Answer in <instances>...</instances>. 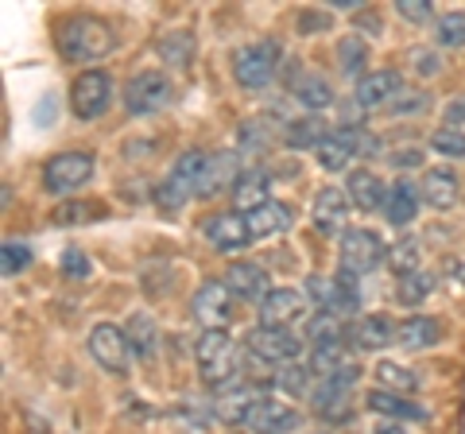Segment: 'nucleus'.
I'll use <instances>...</instances> for the list:
<instances>
[{
    "label": "nucleus",
    "mask_w": 465,
    "mask_h": 434,
    "mask_svg": "<svg viewBox=\"0 0 465 434\" xmlns=\"http://www.w3.org/2000/svg\"><path fill=\"white\" fill-rule=\"evenodd\" d=\"M54 43H58V54H63L66 63L90 66V63L105 59L116 39H113V27L105 20L90 16V12H78V16H66L63 24L54 27Z\"/></svg>",
    "instance_id": "1"
},
{
    "label": "nucleus",
    "mask_w": 465,
    "mask_h": 434,
    "mask_svg": "<svg viewBox=\"0 0 465 434\" xmlns=\"http://www.w3.org/2000/svg\"><path fill=\"white\" fill-rule=\"evenodd\" d=\"M194 360L198 376L213 392L237 380V341H232L229 330H202V338L194 341Z\"/></svg>",
    "instance_id": "2"
},
{
    "label": "nucleus",
    "mask_w": 465,
    "mask_h": 434,
    "mask_svg": "<svg viewBox=\"0 0 465 434\" xmlns=\"http://www.w3.org/2000/svg\"><path fill=\"white\" fill-rule=\"evenodd\" d=\"M206 159H210V152H202V148H186L179 159H174L171 175L159 182V191H155V206L163 213H179L186 202L198 198V182H202V171H206Z\"/></svg>",
    "instance_id": "3"
},
{
    "label": "nucleus",
    "mask_w": 465,
    "mask_h": 434,
    "mask_svg": "<svg viewBox=\"0 0 465 434\" xmlns=\"http://www.w3.org/2000/svg\"><path fill=\"white\" fill-rule=\"evenodd\" d=\"M171 97H174V82H171V74H163V70H140V74L128 78L124 90H121V101L133 117H152V113L171 105Z\"/></svg>",
    "instance_id": "4"
},
{
    "label": "nucleus",
    "mask_w": 465,
    "mask_h": 434,
    "mask_svg": "<svg viewBox=\"0 0 465 434\" xmlns=\"http://www.w3.org/2000/svg\"><path fill=\"white\" fill-rule=\"evenodd\" d=\"M94 155L90 152H58L47 159V167H43V186H47V194H78L85 182L94 179Z\"/></svg>",
    "instance_id": "5"
},
{
    "label": "nucleus",
    "mask_w": 465,
    "mask_h": 434,
    "mask_svg": "<svg viewBox=\"0 0 465 434\" xmlns=\"http://www.w3.org/2000/svg\"><path fill=\"white\" fill-rule=\"evenodd\" d=\"M275 70H280V43H249V47H241L232 54V78H237L244 90H264L272 85Z\"/></svg>",
    "instance_id": "6"
},
{
    "label": "nucleus",
    "mask_w": 465,
    "mask_h": 434,
    "mask_svg": "<svg viewBox=\"0 0 465 434\" xmlns=\"http://www.w3.org/2000/svg\"><path fill=\"white\" fill-rule=\"evenodd\" d=\"M109 105H113V78L101 66L82 70V74L70 82V109H74L78 121H97Z\"/></svg>",
    "instance_id": "7"
},
{
    "label": "nucleus",
    "mask_w": 465,
    "mask_h": 434,
    "mask_svg": "<svg viewBox=\"0 0 465 434\" xmlns=\"http://www.w3.org/2000/svg\"><path fill=\"white\" fill-rule=\"evenodd\" d=\"M338 260H341V271H349V276H369L372 268H381L388 260V249L372 229H345V237L338 244Z\"/></svg>",
    "instance_id": "8"
},
{
    "label": "nucleus",
    "mask_w": 465,
    "mask_h": 434,
    "mask_svg": "<svg viewBox=\"0 0 465 434\" xmlns=\"http://www.w3.org/2000/svg\"><path fill=\"white\" fill-rule=\"evenodd\" d=\"M244 350H249L256 360H264V365H291V360L299 365L302 341L291 334V330H275V326L256 322L249 334H244Z\"/></svg>",
    "instance_id": "9"
},
{
    "label": "nucleus",
    "mask_w": 465,
    "mask_h": 434,
    "mask_svg": "<svg viewBox=\"0 0 465 434\" xmlns=\"http://www.w3.org/2000/svg\"><path fill=\"white\" fill-rule=\"evenodd\" d=\"M85 350H90V357L105 372H113V376H124L128 372V360H133V345H128V334H124L121 326H113V322H97L90 330V338H85Z\"/></svg>",
    "instance_id": "10"
},
{
    "label": "nucleus",
    "mask_w": 465,
    "mask_h": 434,
    "mask_svg": "<svg viewBox=\"0 0 465 434\" xmlns=\"http://www.w3.org/2000/svg\"><path fill=\"white\" fill-rule=\"evenodd\" d=\"M191 314L198 318L202 330H225L232 318H237V307H232V291L225 287V280H206L191 299Z\"/></svg>",
    "instance_id": "11"
},
{
    "label": "nucleus",
    "mask_w": 465,
    "mask_h": 434,
    "mask_svg": "<svg viewBox=\"0 0 465 434\" xmlns=\"http://www.w3.org/2000/svg\"><path fill=\"white\" fill-rule=\"evenodd\" d=\"M260 399L264 396H256V388L244 384L237 376L232 384H225V388H217L213 392V419H222V423H229V427H241V423H249L252 419V408Z\"/></svg>",
    "instance_id": "12"
},
{
    "label": "nucleus",
    "mask_w": 465,
    "mask_h": 434,
    "mask_svg": "<svg viewBox=\"0 0 465 434\" xmlns=\"http://www.w3.org/2000/svg\"><path fill=\"white\" fill-rule=\"evenodd\" d=\"M244 175L241 171V152H210L206 171L198 182V198H217V194H232V186Z\"/></svg>",
    "instance_id": "13"
},
{
    "label": "nucleus",
    "mask_w": 465,
    "mask_h": 434,
    "mask_svg": "<svg viewBox=\"0 0 465 434\" xmlns=\"http://www.w3.org/2000/svg\"><path fill=\"white\" fill-rule=\"evenodd\" d=\"M345 217H349V194L345 186H322L314 198L311 222L322 237H345Z\"/></svg>",
    "instance_id": "14"
},
{
    "label": "nucleus",
    "mask_w": 465,
    "mask_h": 434,
    "mask_svg": "<svg viewBox=\"0 0 465 434\" xmlns=\"http://www.w3.org/2000/svg\"><path fill=\"white\" fill-rule=\"evenodd\" d=\"M302 314H307V299H302L295 287H275V291L260 302V326L291 330Z\"/></svg>",
    "instance_id": "15"
},
{
    "label": "nucleus",
    "mask_w": 465,
    "mask_h": 434,
    "mask_svg": "<svg viewBox=\"0 0 465 434\" xmlns=\"http://www.w3.org/2000/svg\"><path fill=\"white\" fill-rule=\"evenodd\" d=\"M403 94V78L400 70H372V74H365L357 82L353 90V101L361 109H381V105H391Z\"/></svg>",
    "instance_id": "16"
},
{
    "label": "nucleus",
    "mask_w": 465,
    "mask_h": 434,
    "mask_svg": "<svg viewBox=\"0 0 465 434\" xmlns=\"http://www.w3.org/2000/svg\"><path fill=\"white\" fill-rule=\"evenodd\" d=\"M361 152V128L338 124L333 133H326V140L318 143V167L322 171H345L349 159Z\"/></svg>",
    "instance_id": "17"
},
{
    "label": "nucleus",
    "mask_w": 465,
    "mask_h": 434,
    "mask_svg": "<svg viewBox=\"0 0 465 434\" xmlns=\"http://www.w3.org/2000/svg\"><path fill=\"white\" fill-rule=\"evenodd\" d=\"M225 287L237 299H249V302H264L275 291V287H268V271L260 264H252V260H237V264H229Z\"/></svg>",
    "instance_id": "18"
},
{
    "label": "nucleus",
    "mask_w": 465,
    "mask_h": 434,
    "mask_svg": "<svg viewBox=\"0 0 465 434\" xmlns=\"http://www.w3.org/2000/svg\"><path fill=\"white\" fill-rule=\"evenodd\" d=\"M206 237H210L213 249H222V252H241L244 244L252 241L249 217H244V213H213L210 222H206Z\"/></svg>",
    "instance_id": "19"
},
{
    "label": "nucleus",
    "mask_w": 465,
    "mask_h": 434,
    "mask_svg": "<svg viewBox=\"0 0 465 434\" xmlns=\"http://www.w3.org/2000/svg\"><path fill=\"white\" fill-rule=\"evenodd\" d=\"M345 194H349V202H353L357 210L372 213V210H384V202H388V186L381 182V175H372V171L357 167V171H349Z\"/></svg>",
    "instance_id": "20"
},
{
    "label": "nucleus",
    "mask_w": 465,
    "mask_h": 434,
    "mask_svg": "<svg viewBox=\"0 0 465 434\" xmlns=\"http://www.w3.org/2000/svg\"><path fill=\"white\" fill-rule=\"evenodd\" d=\"M249 427L256 434H287V430H295L299 427V411L295 408H287L283 399H260L256 408H252V419H249Z\"/></svg>",
    "instance_id": "21"
},
{
    "label": "nucleus",
    "mask_w": 465,
    "mask_h": 434,
    "mask_svg": "<svg viewBox=\"0 0 465 434\" xmlns=\"http://www.w3.org/2000/svg\"><path fill=\"white\" fill-rule=\"evenodd\" d=\"M287 90L295 94L299 105H307L311 113L333 105V85H330L322 74H314V70H295V74H291V82H287Z\"/></svg>",
    "instance_id": "22"
},
{
    "label": "nucleus",
    "mask_w": 465,
    "mask_h": 434,
    "mask_svg": "<svg viewBox=\"0 0 465 434\" xmlns=\"http://www.w3.org/2000/svg\"><path fill=\"white\" fill-rule=\"evenodd\" d=\"M249 217V233H252V241H268V237H280V233H287L291 225H295V213H291V206L287 202H268V206H260V210H252V213H244Z\"/></svg>",
    "instance_id": "23"
},
{
    "label": "nucleus",
    "mask_w": 465,
    "mask_h": 434,
    "mask_svg": "<svg viewBox=\"0 0 465 434\" xmlns=\"http://www.w3.org/2000/svg\"><path fill=\"white\" fill-rule=\"evenodd\" d=\"M419 198H423V191L411 182V179H400L388 186V202H384V213H388V225H411L415 213H419Z\"/></svg>",
    "instance_id": "24"
},
{
    "label": "nucleus",
    "mask_w": 465,
    "mask_h": 434,
    "mask_svg": "<svg viewBox=\"0 0 465 434\" xmlns=\"http://www.w3.org/2000/svg\"><path fill=\"white\" fill-rule=\"evenodd\" d=\"M423 202L430 210H450V206H458V194H461V182L458 175L450 167H430L427 175H423Z\"/></svg>",
    "instance_id": "25"
},
{
    "label": "nucleus",
    "mask_w": 465,
    "mask_h": 434,
    "mask_svg": "<svg viewBox=\"0 0 465 434\" xmlns=\"http://www.w3.org/2000/svg\"><path fill=\"white\" fill-rule=\"evenodd\" d=\"M268 175L264 167H249L244 175L237 179V186H232V213H252L260 206H268Z\"/></svg>",
    "instance_id": "26"
},
{
    "label": "nucleus",
    "mask_w": 465,
    "mask_h": 434,
    "mask_svg": "<svg viewBox=\"0 0 465 434\" xmlns=\"http://www.w3.org/2000/svg\"><path fill=\"white\" fill-rule=\"evenodd\" d=\"M439 338H442V326L434 322L430 314H411V318H403L400 330H396V345H400V350H411V353L439 345Z\"/></svg>",
    "instance_id": "27"
},
{
    "label": "nucleus",
    "mask_w": 465,
    "mask_h": 434,
    "mask_svg": "<svg viewBox=\"0 0 465 434\" xmlns=\"http://www.w3.org/2000/svg\"><path fill=\"white\" fill-rule=\"evenodd\" d=\"M396 322H391L388 314H365L357 322V330H353V345L357 350H365V353H381V350H388L391 341H396Z\"/></svg>",
    "instance_id": "28"
},
{
    "label": "nucleus",
    "mask_w": 465,
    "mask_h": 434,
    "mask_svg": "<svg viewBox=\"0 0 465 434\" xmlns=\"http://www.w3.org/2000/svg\"><path fill=\"white\" fill-rule=\"evenodd\" d=\"M365 408L384 415V419H419V423L430 419V411L423 408V403H411L407 396H391V392H384V388H372V392L365 396Z\"/></svg>",
    "instance_id": "29"
},
{
    "label": "nucleus",
    "mask_w": 465,
    "mask_h": 434,
    "mask_svg": "<svg viewBox=\"0 0 465 434\" xmlns=\"http://www.w3.org/2000/svg\"><path fill=\"white\" fill-rule=\"evenodd\" d=\"M155 54L174 70H186L194 63V35L186 27H174V32H163L155 39Z\"/></svg>",
    "instance_id": "30"
},
{
    "label": "nucleus",
    "mask_w": 465,
    "mask_h": 434,
    "mask_svg": "<svg viewBox=\"0 0 465 434\" xmlns=\"http://www.w3.org/2000/svg\"><path fill=\"white\" fill-rule=\"evenodd\" d=\"M124 334H128V345H133V353L140 360H152L155 350H159V330L152 322V314H133L128 318V326H124Z\"/></svg>",
    "instance_id": "31"
},
{
    "label": "nucleus",
    "mask_w": 465,
    "mask_h": 434,
    "mask_svg": "<svg viewBox=\"0 0 465 434\" xmlns=\"http://www.w3.org/2000/svg\"><path fill=\"white\" fill-rule=\"evenodd\" d=\"M419 264H423V244H419V237H400L396 244H388V268L396 271L400 280L415 276Z\"/></svg>",
    "instance_id": "32"
},
{
    "label": "nucleus",
    "mask_w": 465,
    "mask_h": 434,
    "mask_svg": "<svg viewBox=\"0 0 465 434\" xmlns=\"http://www.w3.org/2000/svg\"><path fill=\"white\" fill-rule=\"evenodd\" d=\"M376 380H381V388L391 396L419 392V372H411L407 365H396V360H381V365H376Z\"/></svg>",
    "instance_id": "33"
},
{
    "label": "nucleus",
    "mask_w": 465,
    "mask_h": 434,
    "mask_svg": "<svg viewBox=\"0 0 465 434\" xmlns=\"http://www.w3.org/2000/svg\"><path fill=\"white\" fill-rule=\"evenodd\" d=\"M326 140V124L314 117H299V121H291L287 124V133H283V143L287 148H295V152H302V148H314L318 152V143Z\"/></svg>",
    "instance_id": "34"
},
{
    "label": "nucleus",
    "mask_w": 465,
    "mask_h": 434,
    "mask_svg": "<svg viewBox=\"0 0 465 434\" xmlns=\"http://www.w3.org/2000/svg\"><path fill=\"white\" fill-rule=\"evenodd\" d=\"M357 307H361L357 276H349V271H338V276H333V295H330V307H326V314H338V318H345V314H353Z\"/></svg>",
    "instance_id": "35"
},
{
    "label": "nucleus",
    "mask_w": 465,
    "mask_h": 434,
    "mask_svg": "<svg viewBox=\"0 0 465 434\" xmlns=\"http://www.w3.org/2000/svg\"><path fill=\"white\" fill-rule=\"evenodd\" d=\"M369 63V47H365V39H361L357 32L353 35H345L341 43H338V66H341V74H349V78H357L361 74V66ZM365 78V74H361Z\"/></svg>",
    "instance_id": "36"
},
{
    "label": "nucleus",
    "mask_w": 465,
    "mask_h": 434,
    "mask_svg": "<svg viewBox=\"0 0 465 434\" xmlns=\"http://www.w3.org/2000/svg\"><path fill=\"white\" fill-rule=\"evenodd\" d=\"M307 338L314 341V350H326V345H345L341 341V318L338 314H314L307 326Z\"/></svg>",
    "instance_id": "37"
},
{
    "label": "nucleus",
    "mask_w": 465,
    "mask_h": 434,
    "mask_svg": "<svg viewBox=\"0 0 465 434\" xmlns=\"http://www.w3.org/2000/svg\"><path fill=\"white\" fill-rule=\"evenodd\" d=\"M311 384H314V372L307 365H283V372L275 376V388H283L287 396H314L311 392Z\"/></svg>",
    "instance_id": "38"
},
{
    "label": "nucleus",
    "mask_w": 465,
    "mask_h": 434,
    "mask_svg": "<svg viewBox=\"0 0 465 434\" xmlns=\"http://www.w3.org/2000/svg\"><path fill=\"white\" fill-rule=\"evenodd\" d=\"M430 291H434V276H427V271H415V276L400 280L396 299L403 302V307H419V302H423Z\"/></svg>",
    "instance_id": "39"
},
{
    "label": "nucleus",
    "mask_w": 465,
    "mask_h": 434,
    "mask_svg": "<svg viewBox=\"0 0 465 434\" xmlns=\"http://www.w3.org/2000/svg\"><path fill=\"white\" fill-rule=\"evenodd\" d=\"M434 35H439V47H450V51L465 47V12H446L434 24Z\"/></svg>",
    "instance_id": "40"
},
{
    "label": "nucleus",
    "mask_w": 465,
    "mask_h": 434,
    "mask_svg": "<svg viewBox=\"0 0 465 434\" xmlns=\"http://www.w3.org/2000/svg\"><path fill=\"white\" fill-rule=\"evenodd\" d=\"M430 148L446 159H461L465 155V133L461 128H439V133L430 136Z\"/></svg>",
    "instance_id": "41"
},
{
    "label": "nucleus",
    "mask_w": 465,
    "mask_h": 434,
    "mask_svg": "<svg viewBox=\"0 0 465 434\" xmlns=\"http://www.w3.org/2000/svg\"><path fill=\"white\" fill-rule=\"evenodd\" d=\"M27 264H32V249H27V244H16V241H5V252H0L5 276H20Z\"/></svg>",
    "instance_id": "42"
},
{
    "label": "nucleus",
    "mask_w": 465,
    "mask_h": 434,
    "mask_svg": "<svg viewBox=\"0 0 465 434\" xmlns=\"http://www.w3.org/2000/svg\"><path fill=\"white\" fill-rule=\"evenodd\" d=\"M97 210L90 206V202H66V206L54 210V225H85Z\"/></svg>",
    "instance_id": "43"
},
{
    "label": "nucleus",
    "mask_w": 465,
    "mask_h": 434,
    "mask_svg": "<svg viewBox=\"0 0 465 434\" xmlns=\"http://www.w3.org/2000/svg\"><path fill=\"white\" fill-rule=\"evenodd\" d=\"M264 128H268V124H256V121L244 124V128H241V148H237V152H241V155H256V159L264 155V152H268V140H260V133H264ZM264 136H268V133H264Z\"/></svg>",
    "instance_id": "44"
},
{
    "label": "nucleus",
    "mask_w": 465,
    "mask_h": 434,
    "mask_svg": "<svg viewBox=\"0 0 465 434\" xmlns=\"http://www.w3.org/2000/svg\"><path fill=\"white\" fill-rule=\"evenodd\" d=\"M396 12H400V16H403L407 24H415V27L430 24V16H434L430 0H396Z\"/></svg>",
    "instance_id": "45"
},
{
    "label": "nucleus",
    "mask_w": 465,
    "mask_h": 434,
    "mask_svg": "<svg viewBox=\"0 0 465 434\" xmlns=\"http://www.w3.org/2000/svg\"><path fill=\"white\" fill-rule=\"evenodd\" d=\"M174 423H183L186 427V434H206V427H210V419L206 415H194V408L191 403H183V408H174Z\"/></svg>",
    "instance_id": "46"
},
{
    "label": "nucleus",
    "mask_w": 465,
    "mask_h": 434,
    "mask_svg": "<svg viewBox=\"0 0 465 434\" xmlns=\"http://www.w3.org/2000/svg\"><path fill=\"white\" fill-rule=\"evenodd\" d=\"M63 271H66V276L85 280V276H90V260H85V252H78V249H66L63 252Z\"/></svg>",
    "instance_id": "47"
},
{
    "label": "nucleus",
    "mask_w": 465,
    "mask_h": 434,
    "mask_svg": "<svg viewBox=\"0 0 465 434\" xmlns=\"http://www.w3.org/2000/svg\"><path fill=\"white\" fill-rule=\"evenodd\" d=\"M427 97H430V94H423V90H419V94H400L388 109H391V113H423V109H427Z\"/></svg>",
    "instance_id": "48"
},
{
    "label": "nucleus",
    "mask_w": 465,
    "mask_h": 434,
    "mask_svg": "<svg viewBox=\"0 0 465 434\" xmlns=\"http://www.w3.org/2000/svg\"><path fill=\"white\" fill-rule=\"evenodd\" d=\"M307 287H311V295L318 299V307H330V295H333V280H322V276H311L307 280Z\"/></svg>",
    "instance_id": "49"
},
{
    "label": "nucleus",
    "mask_w": 465,
    "mask_h": 434,
    "mask_svg": "<svg viewBox=\"0 0 465 434\" xmlns=\"http://www.w3.org/2000/svg\"><path fill=\"white\" fill-rule=\"evenodd\" d=\"M411 63H415V70H419V74H439V54H434V51H415L411 54Z\"/></svg>",
    "instance_id": "50"
},
{
    "label": "nucleus",
    "mask_w": 465,
    "mask_h": 434,
    "mask_svg": "<svg viewBox=\"0 0 465 434\" xmlns=\"http://www.w3.org/2000/svg\"><path fill=\"white\" fill-rule=\"evenodd\" d=\"M461 121H465V94H458L446 105V128H461Z\"/></svg>",
    "instance_id": "51"
},
{
    "label": "nucleus",
    "mask_w": 465,
    "mask_h": 434,
    "mask_svg": "<svg viewBox=\"0 0 465 434\" xmlns=\"http://www.w3.org/2000/svg\"><path fill=\"white\" fill-rule=\"evenodd\" d=\"M391 163H396V167H415V163H423V148H400L396 155H391Z\"/></svg>",
    "instance_id": "52"
},
{
    "label": "nucleus",
    "mask_w": 465,
    "mask_h": 434,
    "mask_svg": "<svg viewBox=\"0 0 465 434\" xmlns=\"http://www.w3.org/2000/svg\"><path fill=\"white\" fill-rule=\"evenodd\" d=\"M299 27H302V32H314V27H322V32H326V27H330V16H326V12H322V16H314V12H302V16H299Z\"/></svg>",
    "instance_id": "53"
},
{
    "label": "nucleus",
    "mask_w": 465,
    "mask_h": 434,
    "mask_svg": "<svg viewBox=\"0 0 465 434\" xmlns=\"http://www.w3.org/2000/svg\"><path fill=\"white\" fill-rule=\"evenodd\" d=\"M372 434H407L400 423H396V419H384V423H376V430Z\"/></svg>",
    "instance_id": "54"
},
{
    "label": "nucleus",
    "mask_w": 465,
    "mask_h": 434,
    "mask_svg": "<svg viewBox=\"0 0 465 434\" xmlns=\"http://www.w3.org/2000/svg\"><path fill=\"white\" fill-rule=\"evenodd\" d=\"M333 8H341V12H349V8H357V0H330Z\"/></svg>",
    "instance_id": "55"
}]
</instances>
